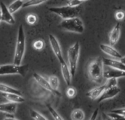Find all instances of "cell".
I'll use <instances>...</instances> for the list:
<instances>
[{"mask_svg":"<svg viewBox=\"0 0 125 120\" xmlns=\"http://www.w3.org/2000/svg\"><path fill=\"white\" fill-rule=\"evenodd\" d=\"M104 78L106 79L111 78H122L125 77V71L119 70L116 68H114L109 66H106L105 68H104Z\"/></svg>","mask_w":125,"mask_h":120,"instance_id":"obj_10","label":"cell"},{"mask_svg":"<svg viewBox=\"0 0 125 120\" xmlns=\"http://www.w3.org/2000/svg\"><path fill=\"white\" fill-rule=\"evenodd\" d=\"M33 76H34L35 81H36L42 87H43L45 89H46V90H48V91H49V92H51L55 94L56 95H58V96H59H59L61 95V93H60L58 90H54V89L51 87V86L50 84H49L48 80L45 79L42 76H41V75H40V74H38V73H34V74H33Z\"/></svg>","mask_w":125,"mask_h":120,"instance_id":"obj_9","label":"cell"},{"mask_svg":"<svg viewBox=\"0 0 125 120\" xmlns=\"http://www.w3.org/2000/svg\"><path fill=\"white\" fill-rule=\"evenodd\" d=\"M120 34H121V25H120V23L118 22L115 25V26L112 29V30L111 31V32L109 34L110 45H111L113 46L115 45L119 40Z\"/></svg>","mask_w":125,"mask_h":120,"instance_id":"obj_13","label":"cell"},{"mask_svg":"<svg viewBox=\"0 0 125 120\" xmlns=\"http://www.w3.org/2000/svg\"><path fill=\"white\" fill-rule=\"evenodd\" d=\"M1 18L0 21L1 22H5L8 24L13 25L15 23V20L12 15V14L10 12L8 7H6V5L4 4V2H1Z\"/></svg>","mask_w":125,"mask_h":120,"instance_id":"obj_7","label":"cell"},{"mask_svg":"<svg viewBox=\"0 0 125 120\" xmlns=\"http://www.w3.org/2000/svg\"><path fill=\"white\" fill-rule=\"evenodd\" d=\"M76 95V91L73 87H69L67 90V95L69 98H73Z\"/></svg>","mask_w":125,"mask_h":120,"instance_id":"obj_31","label":"cell"},{"mask_svg":"<svg viewBox=\"0 0 125 120\" xmlns=\"http://www.w3.org/2000/svg\"><path fill=\"white\" fill-rule=\"evenodd\" d=\"M111 111L120 114H122V115H123V116L125 117V108H124V109H114V110H113Z\"/></svg>","mask_w":125,"mask_h":120,"instance_id":"obj_33","label":"cell"},{"mask_svg":"<svg viewBox=\"0 0 125 120\" xmlns=\"http://www.w3.org/2000/svg\"><path fill=\"white\" fill-rule=\"evenodd\" d=\"M104 63L101 57L93 60L89 65L88 75L89 79L95 83H100L104 78Z\"/></svg>","mask_w":125,"mask_h":120,"instance_id":"obj_1","label":"cell"},{"mask_svg":"<svg viewBox=\"0 0 125 120\" xmlns=\"http://www.w3.org/2000/svg\"><path fill=\"white\" fill-rule=\"evenodd\" d=\"M103 63L105 66H109L114 68H116V69L125 71V65L119 59L103 58Z\"/></svg>","mask_w":125,"mask_h":120,"instance_id":"obj_15","label":"cell"},{"mask_svg":"<svg viewBox=\"0 0 125 120\" xmlns=\"http://www.w3.org/2000/svg\"><path fill=\"white\" fill-rule=\"evenodd\" d=\"M26 49V37L24 33V29L23 26L21 24L18 28V36H17V41L14 54V59L13 63L15 65H21L22 59L24 56Z\"/></svg>","mask_w":125,"mask_h":120,"instance_id":"obj_2","label":"cell"},{"mask_svg":"<svg viewBox=\"0 0 125 120\" xmlns=\"http://www.w3.org/2000/svg\"><path fill=\"white\" fill-rule=\"evenodd\" d=\"M1 93L2 97L10 102L21 103L25 101V99L22 97V95L13 94V93H7V92H1Z\"/></svg>","mask_w":125,"mask_h":120,"instance_id":"obj_18","label":"cell"},{"mask_svg":"<svg viewBox=\"0 0 125 120\" xmlns=\"http://www.w3.org/2000/svg\"><path fill=\"white\" fill-rule=\"evenodd\" d=\"M30 116L33 120H46V119L44 116H42L41 114H40L38 111L34 110V109H30Z\"/></svg>","mask_w":125,"mask_h":120,"instance_id":"obj_25","label":"cell"},{"mask_svg":"<svg viewBox=\"0 0 125 120\" xmlns=\"http://www.w3.org/2000/svg\"><path fill=\"white\" fill-rule=\"evenodd\" d=\"M79 55H80V43L78 42H76L72 46H70L67 51L68 64L70 69L72 78H74L76 73Z\"/></svg>","mask_w":125,"mask_h":120,"instance_id":"obj_5","label":"cell"},{"mask_svg":"<svg viewBox=\"0 0 125 120\" xmlns=\"http://www.w3.org/2000/svg\"><path fill=\"white\" fill-rule=\"evenodd\" d=\"M80 1H83H83H87V0H80Z\"/></svg>","mask_w":125,"mask_h":120,"instance_id":"obj_37","label":"cell"},{"mask_svg":"<svg viewBox=\"0 0 125 120\" xmlns=\"http://www.w3.org/2000/svg\"><path fill=\"white\" fill-rule=\"evenodd\" d=\"M48 39H49V42H50L51 48L53 50V52L54 53V54L56 56L59 62H61V61L64 60L62 48H61V46H60V44H59L58 40L53 34H49L48 35Z\"/></svg>","mask_w":125,"mask_h":120,"instance_id":"obj_8","label":"cell"},{"mask_svg":"<svg viewBox=\"0 0 125 120\" xmlns=\"http://www.w3.org/2000/svg\"><path fill=\"white\" fill-rule=\"evenodd\" d=\"M106 89H107V86L105 84L102 86H100V87H97L91 89L89 92L86 93V95L92 100H98Z\"/></svg>","mask_w":125,"mask_h":120,"instance_id":"obj_16","label":"cell"},{"mask_svg":"<svg viewBox=\"0 0 125 120\" xmlns=\"http://www.w3.org/2000/svg\"><path fill=\"white\" fill-rule=\"evenodd\" d=\"M48 81L51 87L54 90H58L59 87V80L57 76H51L48 77Z\"/></svg>","mask_w":125,"mask_h":120,"instance_id":"obj_22","label":"cell"},{"mask_svg":"<svg viewBox=\"0 0 125 120\" xmlns=\"http://www.w3.org/2000/svg\"><path fill=\"white\" fill-rule=\"evenodd\" d=\"M48 10L53 12L63 19H67L70 18L78 17L81 12V8L79 7H71L69 5L56 7H49Z\"/></svg>","mask_w":125,"mask_h":120,"instance_id":"obj_3","label":"cell"},{"mask_svg":"<svg viewBox=\"0 0 125 120\" xmlns=\"http://www.w3.org/2000/svg\"><path fill=\"white\" fill-rule=\"evenodd\" d=\"M46 107L48 108V111H49V112L51 113V116L53 117V120H63V118L56 112V111L51 106V105H49V104H46Z\"/></svg>","mask_w":125,"mask_h":120,"instance_id":"obj_24","label":"cell"},{"mask_svg":"<svg viewBox=\"0 0 125 120\" xmlns=\"http://www.w3.org/2000/svg\"><path fill=\"white\" fill-rule=\"evenodd\" d=\"M26 21L31 25H34L37 21V16L35 14H29L26 17Z\"/></svg>","mask_w":125,"mask_h":120,"instance_id":"obj_27","label":"cell"},{"mask_svg":"<svg viewBox=\"0 0 125 120\" xmlns=\"http://www.w3.org/2000/svg\"><path fill=\"white\" fill-rule=\"evenodd\" d=\"M5 120H17V119L12 114H6V115H5Z\"/></svg>","mask_w":125,"mask_h":120,"instance_id":"obj_35","label":"cell"},{"mask_svg":"<svg viewBox=\"0 0 125 120\" xmlns=\"http://www.w3.org/2000/svg\"><path fill=\"white\" fill-rule=\"evenodd\" d=\"M44 45H45L44 41L42 40H37L34 41V44H33V47L36 50H42L44 48Z\"/></svg>","mask_w":125,"mask_h":120,"instance_id":"obj_28","label":"cell"},{"mask_svg":"<svg viewBox=\"0 0 125 120\" xmlns=\"http://www.w3.org/2000/svg\"><path fill=\"white\" fill-rule=\"evenodd\" d=\"M115 17H116V19L118 21L124 20V19H125V12L123 10H120V11L116 12Z\"/></svg>","mask_w":125,"mask_h":120,"instance_id":"obj_32","label":"cell"},{"mask_svg":"<svg viewBox=\"0 0 125 120\" xmlns=\"http://www.w3.org/2000/svg\"><path fill=\"white\" fill-rule=\"evenodd\" d=\"M108 117L111 119V120H125V117L120 114H118V113H116V112H112L111 111L110 113H108Z\"/></svg>","mask_w":125,"mask_h":120,"instance_id":"obj_26","label":"cell"},{"mask_svg":"<svg viewBox=\"0 0 125 120\" xmlns=\"http://www.w3.org/2000/svg\"><path fill=\"white\" fill-rule=\"evenodd\" d=\"M59 63L61 65V70H62V77L64 78V81L66 83V84L68 87H70V84H71V78H72L70 67L67 65V64L66 63L64 59L59 62Z\"/></svg>","mask_w":125,"mask_h":120,"instance_id":"obj_14","label":"cell"},{"mask_svg":"<svg viewBox=\"0 0 125 120\" xmlns=\"http://www.w3.org/2000/svg\"><path fill=\"white\" fill-rule=\"evenodd\" d=\"M120 92H121V89H120V88L118 87V86L107 88L104 91L103 95L100 97V98L97 100V103H101V102H103L104 100L111 99V98H114L115 96H116Z\"/></svg>","mask_w":125,"mask_h":120,"instance_id":"obj_11","label":"cell"},{"mask_svg":"<svg viewBox=\"0 0 125 120\" xmlns=\"http://www.w3.org/2000/svg\"><path fill=\"white\" fill-rule=\"evenodd\" d=\"M17 109V103L10 102L7 103H1L0 105V111L4 114H14Z\"/></svg>","mask_w":125,"mask_h":120,"instance_id":"obj_17","label":"cell"},{"mask_svg":"<svg viewBox=\"0 0 125 120\" xmlns=\"http://www.w3.org/2000/svg\"><path fill=\"white\" fill-rule=\"evenodd\" d=\"M119 60H121V61H122V62H123V63L125 65V56H122Z\"/></svg>","mask_w":125,"mask_h":120,"instance_id":"obj_36","label":"cell"},{"mask_svg":"<svg viewBox=\"0 0 125 120\" xmlns=\"http://www.w3.org/2000/svg\"><path fill=\"white\" fill-rule=\"evenodd\" d=\"M70 117L73 120H83L85 119V114L81 109H75L73 111Z\"/></svg>","mask_w":125,"mask_h":120,"instance_id":"obj_21","label":"cell"},{"mask_svg":"<svg viewBox=\"0 0 125 120\" xmlns=\"http://www.w3.org/2000/svg\"><path fill=\"white\" fill-rule=\"evenodd\" d=\"M117 78H108L107 82L105 83L107 88L109 87H116L117 86Z\"/></svg>","mask_w":125,"mask_h":120,"instance_id":"obj_29","label":"cell"},{"mask_svg":"<svg viewBox=\"0 0 125 120\" xmlns=\"http://www.w3.org/2000/svg\"><path fill=\"white\" fill-rule=\"evenodd\" d=\"M0 91L1 92H7V93H13V94H17L19 95H22V93L18 90L15 88H12L11 87H9L4 84H0Z\"/></svg>","mask_w":125,"mask_h":120,"instance_id":"obj_20","label":"cell"},{"mask_svg":"<svg viewBox=\"0 0 125 120\" xmlns=\"http://www.w3.org/2000/svg\"><path fill=\"white\" fill-rule=\"evenodd\" d=\"M23 4H24V2L23 0H15L14 2H12V4H10L8 6V9H9L10 12L12 14V13L15 12L16 11H18L20 8L23 7Z\"/></svg>","mask_w":125,"mask_h":120,"instance_id":"obj_19","label":"cell"},{"mask_svg":"<svg viewBox=\"0 0 125 120\" xmlns=\"http://www.w3.org/2000/svg\"><path fill=\"white\" fill-rule=\"evenodd\" d=\"M60 27L66 31L78 34H82L84 31L83 23L78 17L64 19L60 23Z\"/></svg>","mask_w":125,"mask_h":120,"instance_id":"obj_4","label":"cell"},{"mask_svg":"<svg viewBox=\"0 0 125 120\" xmlns=\"http://www.w3.org/2000/svg\"><path fill=\"white\" fill-rule=\"evenodd\" d=\"M100 48L101 49V51L108 54V56L114 58V59H120L122 56L120 54V53L116 50L115 49L113 45H105V44H100Z\"/></svg>","mask_w":125,"mask_h":120,"instance_id":"obj_12","label":"cell"},{"mask_svg":"<svg viewBox=\"0 0 125 120\" xmlns=\"http://www.w3.org/2000/svg\"><path fill=\"white\" fill-rule=\"evenodd\" d=\"M48 0H27L24 2L23 7H29L32 6H37L39 4H41Z\"/></svg>","mask_w":125,"mask_h":120,"instance_id":"obj_23","label":"cell"},{"mask_svg":"<svg viewBox=\"0 0 125 120\" xmlns=\"http://www.w3.org/2000/svg\"><path fill=\"white\" fill-rule=\"evenodd\" d=\"M98 112H99V109H97L94 111V113H93L92 116L91 117L90 120H96V119H97V115H98Z\"/></svg>","mask_w":125,"mask_h":120,"instance_id":"obj_34","label":"cell"},{"mask_svg":"<svg viewBox=\"0 0 125 120\" xmlns=\"http://www.w3.org/2000/svg\"><path fill=\"white\" fill-rule=\"evenodd\" d=\"M28 65H18L15 64L10 65H3L0 67V75H15L18 74L22 76H24L27 72Z\"/></svg>","mask_w":125,"mask_h":120,"instance_id":"obj_6","label":"cell"},{"mask_svg":"<svg viewBox=\"0 0 125 120\" xmlns=\"http://www.w3.org/2000/svg\"><path fill=\"white\" fill-rule=\"evenodd\" d=\"M83 1L80 0H67V4L71 7H79Z\"/></svg>","mask_w":125,"mask_h":120,"instance_id":"obj_30","label":"cell"}]
</instances>
